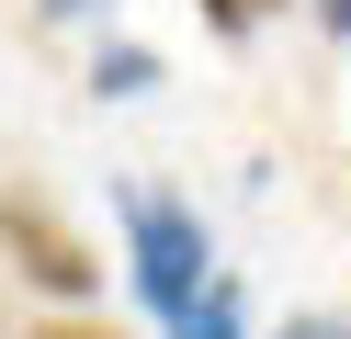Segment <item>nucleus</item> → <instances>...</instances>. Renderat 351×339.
Instances as JSON below:
<instances>
[{"label": "nucleus", "mask_w": 351, "mask_h": 339, "mask_svg": "<svg viewBox=\"0 0 351 339\" xmlns=\"http://www.w3.org/2000/svg\"><path fill=\"white\" fill-rule=\"evenodd\" d=\"M125 260H136V294L159 305V328H170V339H182V328H193V305L227 283V271H215V249H204V226H193L170 192H125Z\"/></svg>", "instance_id": "1"}, {"label": "nucleus", "mask_w": 351, "mask_h": 339, "mask_svg": "<svg viewBox=\"0 0 351 339\" xmlns=\"http://www.w3.org/2000/svg\"><path fill=\"white\" fill-rule=\"evenodd\" d=\"M0 249H12V271H23L34 294H57V305H91V294H102L91 238H80L46 192H0Z\"/></svg>", "instance_id": "2"}, {"label": "nucleus", "mask_w": 351, "mask_h": 339, "mask_svg": "<svg viewBox=\"0 0 351 339\" xmlns=\"http://www.w3.org/2000/svg\"><path fill=\"white\" fill-rule=\"evenodd\" d=\"M147 79H159V57H147V45H114V57H91V90H114V102H125V90H147Z\"/></svg>", "instance_id": "3"}, {"label": "nucleus", "mask_w": 351, "mask_h": 339, "mask_svg": "<svg viewBox=\"0 0 351 339\" xmlns=\"http://www.w3.org/2000/svg\"><path fill=\"white\" fill-rule=\"evenodd\" d=\"M204 23H215V34H250L261 12H250V0H204Z\"/></svg>", "instance_id": "4"}, {"label": "nucleus", "mask_w": 351, "mask_h": 339, "mask_svg": "<svg viewBox=\"0 0 351 339\" xmlns=\"http://www.w3.org/2000/svg\"><path fill=\"white\" fill-rule=\"evenodd\" d=\"M34 339H114V328H91V316H46Z\"/></svg>", "instance_id": "5"}, {"label": "nucleus", "mask_w": 351, "mask_h": 339, "mask_svg": "<svg viewBox=\"0 0 351 339\" xmlns=\"http://www.w3.org/2000/svg\"><path fill=\"white\" fill-rule=\"evenodd\" d=\"M283 339H351V328H328V316H295V328H283Z\"/></svg>", "instance_id": "6"}, {"label": "nucleus", "mask_w": 351, "mask_h": 339, "mask_svg": "<svg viewBox=\"0 0 351 339\" xmlns=\"http://www.w3.org/2000/svg\"><path fill=\"white\" fill-rule=\"evenodd\" d=\"M317 12H328V34H351V0H317Z\"/></svg>", "instance_id": "7"}, {"label": "nucleus", "mask_w": 351, "mask_h": 339, "mask_svg": "<svg viewBox=\"0 0 351 339\" xmlns=\"http://www.w3.org/2000/svg\"><path fill=\"white\" fill-rule=\"evenodd\" d=\"M250 12H283V0H250Z\"/></svg>", "instance_id": "8"}]
</instances>
